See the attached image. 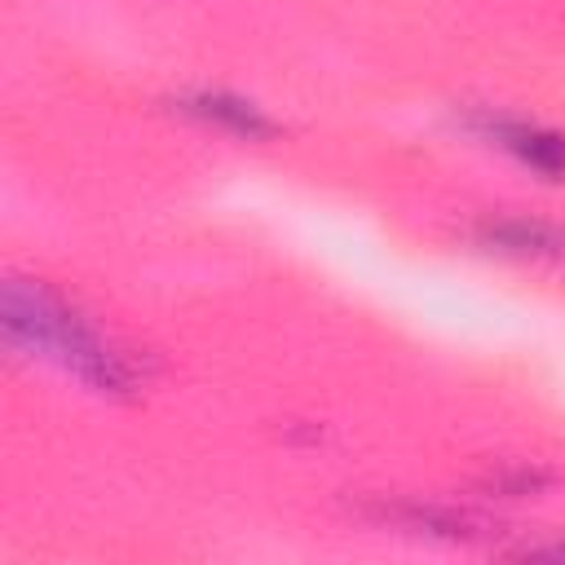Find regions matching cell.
I'll list each match as a JSON object with an SVG mask.
<instances>
[{
  "label": "cell",
  "instance_id": "277c9868",
  "mask_svg": "<svg viewBox=\"0 0 565 565\" xmlns=\"http://www.w3.org/2000/svg\"><path fill=\"white\" fill-rule=\"evenodd\" d=\"M486 243L512 256H547V260L565 256V230L543 221H494L486 225Z\"/></svg>",
  "mask_w": 565,
  "mask_h": 565
},
{
  "label": "cell",
  "instance_id": "6da1fadb",
  "mask_svg": "<svg viewBox=\"0 0 565 565\" xmlns=\"http://www.w3.org/2000/svg\"><path fill=\"white\" fill-rule=\"evenodd\" d=\"M4 335H9V344L57 362L75 380H84L88 388L110 393V397L137 388V380H141L137 362L44 282L13 278L4 287Z\"/></svg>",
  "mask_w": 565,
  "mask_h": 565
},
{
  "label": "cell",
  "instance_id": "3957f363",
  "mask_svg": "<svg viewBox=\"0 0 565 565\" xmlns=\"http://www.w3.org/2000/svg\"><path fill=\"white\" fill-rule=\"evenodd\" d=\"M190 115H199L203 124H216L234 137H247V141H260V137H274V124L252 106V102H238L230 93H199L185 102Z\"/></svg>",
  "mask_w": 565,
  "mask_h": 565
},
{
  "label": "cell",
  "instance_id": "7a4b0ae2",
  "mask_svg": "<svg viewBox=\"0 0 565 565\" xmlns=\"http://www.w3.org/2000/svg\"><path fill=\"white\" fill-rule=\"evenodd\" d=\"M481 128H486V137H494V146H503L508 154H516L534 172L565 181V137L561 132L525 124V119H486Z\"/></svg>",
  "mask_w": 565,
  "mask_h": 565
}]
</instances>
